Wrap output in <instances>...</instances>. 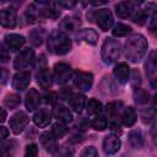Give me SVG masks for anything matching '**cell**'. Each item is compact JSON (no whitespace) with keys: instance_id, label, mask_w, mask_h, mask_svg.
<instances>
[{"instance_id":"cell-1","label":"cell","mask_w":157,"mask_h":157,"mask_svg":"<svg viewBox=\"0 0 157 157\" xmlns=\"http://www.w3.org/2000/svg\"><path fill=\"white\" fill-rule=\"evenodd\" d=\"M148 43L142 34H134L125 42V56L131 63H139L146 54Z\"/></svg>"},{"instance_id":"cell-2","label":"cell","mask_w":157,"mask_h":157,"mask_svg":"<svg viewBox=\"0 0 157 157\" xmlns=\"http://www.w3.org/2000/svg\"><path fill=\"white\" fill-rule=\"evenodd\" d=\"M48 49L55 55H64L71 49V40L66 33L60 29H54L48 37Z\"/></svg>"},{"instance_id":"cell-3","label":"cell","mask_w":157,"mask_h":157,"mask_svg":"<svg viewBox=\"0 0 157 157\" xmlns=\"http://www.w3.org/2000/svg\"><path fill=\"white\" fill-rule=\"evenodd\" d=\"M102 59L105 64L115 63L121 55V47L118 40L113 38H107L102 45Z\"/></svg>"},{"instance_id":"cell-4","label":"cell","mask_w":157,"mask_h":157,"mask_svg":"<svg viewBox=\"0 0 157 157\" xmlns=\"http://www.w3.org/2000/svg\"><path fill=\"white\" fill-rule=\"evenodd\" d=\"M74 85L81 91H90L93 85V75L85 71H75L72 74Z\"/></svg>"},{"instance_id":"cell-5","label":"cell","mask_w":157,"mask_h":157,"mask_svg":"<svg viewBox=\"0 0 157 157\" xmlns=\"http://www.w3.org/2000/svg\"><path fill=\"white\" fill-rule=\"evenodd\" d=\"M71 75H72V71H71L70 65H67L65 63H58V64H55L53 77H54V80H55L56 83L63 85V83L67 82L69 78L71 77Z\"/></svg>"},{"instance_id":"cell-6","label":"cell","mask_w":157,"mask_h":157,"mask_svg":"<svg viewBox=\"0 0 157 157\" xmlns=\"http://www.w3.org/2000/svg\"><path fill=\"white\" fill-rule=\"evenodd\" d=\"M94 20H96L98 27L103 31H108L113 26V16H112V12L108 9L97 10L94 12Z\"/></svg>"},{"instance_id":"cell-7","label":"cell","mask_w":157,"mask_h":157,"mask_svg":"<svg viewBox=\"0 0 157 157\" xmlns=\"http://www.w3.org/2000/svg\"><path fill=\"white\" fill-rule=\"evenodd\" d=\"M28 120H29V118H28V115H27L25 112H21V110H20V112L15 113V114L11 117V119H10V128H11L12 132H13V134H20V132H22L23 129L27 126Z\"/></svg>"},{"instance_id":"cell-8","label":"cell","mask_w":157,"mask_h":157,"mask_svg":"<svg viewBox=\"0 0 157 157\" xmlns=\"http://www.w3.org/2000/svg\"><path fill=\"white\" fill-rule=\"evenodd\" d=\"M33 60H34V52L32 49H29V48L23 49L15 58V60H13V67L17 69V70L25 69V67L29 66Z\"/></svg>"},{"instance_id":"cell-9","label":"cell","mask_w":157,"mask_h":157,"mask_svg":"<svg viewBox=\"0 0 157 157\" xmlns=\"http://www.w3.org/2000/svg\"><path fill=\"white\" fill-rule=\"evenodd\" d=\"M16 21H17V17H16V12L13 9L6 7L0 11V25L2 27L13 28L16 26Z\"/></svg>"},{"instance_id":"cell-10","label":"cell","mask_w":157,"mask_h":157,"mask_svg":"<svg viewBox=\"0 0 157 157\" xmlns=\"http://www.w3.org/2000/svg\"><path fill=\"white\" fill-rule=\"evenodd\" d=\"M31 82V74L28 71H20L12 78V87L17 91H23Z\"/></svg>"},{"instance_id":"cell-11","label":"cell","mask_w":157,"mask_h":157,"mask_svg":"<svg viewBox=\"0 0 157 157\" xmlns=\"http://www.w3.org/2000/svg\"><path fill=\"white\" fill-rule=\"evenodd\" d=\"M113 72H114V76L117 78V81L121 85L126 83L130 78V69H129L126 63H118L115 65Z\"/></svg>"},{"instance_id":"cell-12","label":"cell","mask_w":157,"mask_h":157,"mask_svg":"<svg viewBox=\"0 0 157 157\" xmlns=\"http://www.w3.org/2000/svg\"><path fill=\"white\" fill-rule=\"evenodd\" d=\"M33 121L37 126L39 128H45L47 125H49V123L52 121V113L49 109L47 108H42L38 109L34 115H33Z\"/></svg>"},{"instance_id":"cell-13","label":"cell","mask_w":157,"mask_h":157,"mask_svg":"<svg viewBox=\"0 0 157 157\" xmlns=\"http://www.w3.org/2000/svg\"><path fill=\"white\" fill-rule=\"evenodd\" d=\"M26 39L21 34H16V33H10L5 36V43L7 45L9 49H11L12 52H16L18 49H21L25 44Z\"/></svg>"},{"instance_id":"cell-14","label":"cell","mask_w":157,"mask_h":157,"mask_svg":"<svg viewBox=\"0 0 157 157\" xmlns=\"http://www.w3.org/2000/svg\"><path fill=\"white\" fill-rule=\"evenodd\" d=\"M40 101H42V98H40L39 92H38L37 90H34V88H31V90L27 92L26 99H25L27 110L33 112L34 109H37V108L39 107V104H40Z\"/></svg>"},{"instance_id":"cell-15","label":"cell","mask_w":157,"mask_h":157,"mask_svg":"<svg viewBox=\"0 0 157 157\" xmlns=\"http://www.w3.org/2000/svg\"><path fill=\"white\" fill-rule=\"evenodd\" d=\"M120 148V140L117 135H108L103 141V150L107 155H114Z\"/></svg>"},{"instance_id":"cell-16","label":"cell","mask_w":157,"mask_h":157,"mask_svg":"<svg viewBox=\"0 0 157 157\" xmlns=\"http://www.w3.org/2000/svg\"><path fill=\"white\" fill-rule=\"evenodd\" d=\"M80 25H81V21H80V18L78 17H75V16H66V17H64L63 20H61V22H60V31L61 32H75V31H77L78 29V27H80Z\"/></svg>"},{"instance_id":"cell-17","label":"cell","mask_w":157,"mask_h":157,"mask_svg":"<svg viewBox=\"0 0 157 157\" xmlns=\"http://www.w3.org/2000/svg\"><path fill=\"white\" fill-rule=\"evenodd\" d=\"M69 101V105L71 107V109L76 113H81L83 107H85V103H86V99H85V96L83 94H80V93H72L67 98Z\"/></svg>"},{"instance_id":"cell-18","label":"cell","mask_w":157,"mask_h":157,"mask_svg":"<svg viewBox=\"0 0 157 157\" xmlns=\"http://www.w3.org/2000/svg\"><path fill=\"white\" fill-rule=\"evenodd\" d=\"M36 78H37V82L38 85L42 87V88H49L52 86V82H53V77H52V74L49 72V70L47 67H42L37 75H36Z\"/></svg>"},{"instance_id":"cell-19","label":"cell","mask_w":157,"mask_h":157,"mask_svg":"<svg viewBox=\"0 0 157 157\" xmlns=\"http://www.w3.org/2000/svg\"><path fill=\"white\" fill-rule=\"evenodd\" d=\"M134 6H135V2H131V1H121V2H119L115 6V12H117L118 17L126 18V17L131 16L132 11L135 10Z\"/></svg>"},{"instance_id":"cell-20","label":"cell","mask_w":157,"mask_h":157,"mask_svg":"<svg viewBox=\"0 0 157 157\" xmlns=\"http://www.w3.org/2000/svg\"><path fill=\"white\" fill-rule=\"evenodd\" d=\"M156 53L155 52H151L146 63H145V69H146V74L147 76L150 77L151 82H152V86H155V78H156Z\"/></svg>"},{"instance_id":"cell-21","label":"cell","mask_w":157,"mask_h":157,"mask_svg":"<svg viewBox=\"0 0 157 157\" xmlns=\"http://www.w3.org/2000/svg\"><path fill=\"white\" fill-rule=\"evenodd\" d=\"M39 141H40V145L44 147L45 151L53 152L56 148V137L49 131L43 132L39 137Z\"/></svg>"},{"instance_id":"cell-22","label":"cell","mask_w":157,"mask_h":157,"mask_svg":"<svg viewBox=\"0 0 157 157\" xmlns=\"http://www.w3.org/2000/svg\"><path fill=\"white\" fill-rule=\"evenodd\" d=\"M98 39V34L94 29L87 28V29H82L78 32L77 34V40L80 42H86L88 44H96Z\"/></svg>"},{"instance_id":"cell-23","label":"cell","mask_w":157,"mask_h":157,"mask_svg":"<svg viewBox=\"0 0 157 157\" xmlns=\"http://www.w3.org/2000/svg\"><path fill=\"white\" fill-rule=\"evenodd\" d=\"M53 114L61 123H70L72 120V114H71L70 109L66 108L65 105H58V107H55Z\"/></svg>"},{"instance_id":"cell-24","label":"cell","mask_w":157,"mask_h":157,"mask_svg":"<svg viewBox=\"0 0 157 157\" xmlns=\"http://www.w3.org/2000/svg\"><path fill=\"white\" fill-rule=\"evenodd\" d=\"M120 119H121V123L124 125H126V126L134 125V123L136 121V112H135V109L131 108V107H128V108L123 109Z\"/></svg>"},{"instance_id":"cell-25","label":"cell","mask_w":157,"mask_h":157,"mask_svg":"<svg viewBox=\"0 0 157 157\" xmlns=\"http://www.w3.org/2000/svg\"><path fill=\"white\" fill-rule=\"evenodd\" d=\"M25 16H26V18H27V21H28L29 23H36V22L39 21L40 17H43V16H42V12H40V9L37 7L36 5L28 6L27 10H26Z\"/></svg>"},{"instance_id":"cell-26","label":"cell","mask_w":157,"mask_h":157,"mask_svg":"<svg viewBox=\"0 0 157 157\" xmlns=\"http://www.w3.org/2000/svg\"><path fill=\"white\" fill-rule=\"evenodd\" d=\"M129 141L134 148H141L144 146V135L141 130H132L129 134Z\"/></svg>"},{"instance_id":"cell-27","label":"cell","mask_w":157,"mask_h":157,"mask_svg":"<svg viewBox=\"0 0 157 157\" xmlns=\"http://www.w3.org/2000/svg\"><path fill=\"white\" fill-rule=\"evenodd\" d=\"M131 18L137 25H144L148 18V10L147 9H137L134 10L131 13Z\"/></svg>"},{"instance_id":"cell-28","label":"cell","mask_w":157,"mask_h":157,"mask_svg":"<svg viewBox=\"0 0 157 157\" xmlns=\"http://www.w3.org/2000/svg\"><path fill=\"white\" fill-rule=\"evenodd\" d=\"M134 99L137 104H146L148 101H150V94L147 91H145L144 88H140V87H136L134 90Z\"/></svg>"},{"instance_id":"cell-29","label":"cell","mask_w":157,"mask_h":157,"mask_svg":"<svg viewBox=\"0 0 157 157\" xmlns=\"http://www.w3.org/2000/svg\"><path fill=\"white\" fill-rule=\"evenodd\" d=\"M16 152V142L7 141L0 147V157H13Z\"/></svg>"},{"instance_id":"cell-30","label":"cell","mask_w":157,"mask_h":157,"mask_svg":"<svg viewBox=\"0 0 157 157\" xmlns=\"http://www.w3.org/2000/svg\"><path fill=\"white\" fill-rule=\"evenodd\" d=\"M43 39H44V29L43 28H36L29 33V40L36 47H39L43 43Z\"/></svg>"},{"instance_id":"cell-31","label":"cell","mask_w":157,"mask_h":157,"mask_svg":"<svg viewBox=\"0 0 157 157\" xmlns=\"http://www.w3.org/2000/svg\"><path fill=\"white\" fill-rule=\"evenodd\" d=\"M102 109H103L102 108V103L98 99L92 98V99L88 101V103H87V113L90 115H93V117L99 115V113L102 112Z\"/></svg>"},{"instance_id":"cell-32","label":"cell","mask_w":157,"mask_h":157,"mask_svg":"<svg viewBox=\"0 0 157 157\" xmlns=\"http://www.w3.org/2000/svg\"><path fill=\"white\" fill-rule=\"evenodd\" d=\"M67 126L65 125V123H61V121H58V123H55L54 125H53V128H52V134L55 136V137H63L64 135H66L67 134Z\"/></svg>"},{"instance_id":"cell-33","label":"cell","mask_w":157,"mask_h":157,"mask_svg":"<svg viewBox=\"0 0 157 157\" xmlns=\"http://www.w3.org/2000/svg\"><path fill=\"white\" fill-rule=\"evenodd\" d=\"M112 32H113V36H115V37H125L126 34H129L131 32V28L128 25L117 23Z\"/></svg>"},{"instance_id":"cell-34","label":"cell","mask_w":157,"mask_h":157,"mask_svg":"<svg viewBox=\"0 0 157 157\" xmlns=\"http://www.w3.org/2000/svg\"><path fill=\"white\" fill-rule=\"evenodd\" d=\"M91 126L93 129H96V130L102 131V130H104L107 128V119L104 117H102V115H96L91 120Z\"/></svg>"},{"instance_id":"cell-35","label":"cell","mask_w":157,"mask_h":157,"mask_svg":"<svg viewBox=\"0 0 157 157\" xmlns=\"http://www.w3.org/2000/svg\"><path fill=\"white\" fill-rule=\"evenodd\" d=\"M20 103H21V98H20L17 94L7 96L6 99H5V105L9 107L10 109H15V108H17Z\"/></svg>"},{"instance_id":"cell-36","label":"cell","mask_w":157,"mask_h":157,"mask_svg":"<svg viewBox=\"0 0 157 157\" xmlns=\"http://www.w3.org/2000/svg\"><path fill=\"white\" fill-rule=\"evenodd\" d=\"M80 157H98V152L93 146L85 147L80 153Z\"/></svg>"},{"instance_id":"cell-37","label":"cell","mask_w":157,"mask_h":157,"mask_svg":"<svg viewBox=\"0 0 157 157\" xmlns=\"http://www.w3.org/2000/svg\"><path fill=\"white\" fill-rule=\"evenodd\" d=\"M25 157H38V147L36 144H31L26 147Z\"/></svg>"},{"instance_id":"cell-38","label":"cell","mask_w":157,"mask_h":157,"mask_svg":"<svg viewBox=\"0 0 157 157\" xmlns=\"http://www.w3.org/2000/svg\"><path fill=\"white\" fill-rule=\"evenodd\" d=\"M141 117H142V120L145 123L146 121H150V119L155 118V108H150L148 110H142Z\"/></svg>"},{"instance_id":"cell-39","label":"cell","mask_w":157,"mask_h":157,"mask_svg":"<svg viewBox=\"0 0 157 157\" xmlns=\"http://www.w3.org/2000/svg\"><path fill=\"white\" fill-rule=\"evenodd\" d=\"M9 136V129L5 126H0V141H4Z\"/></svg>"},{"instance_id":"cell-40","label":"cell","mask_w":157,"mask_h":157,"mask_svg":"<svg viewBox=\"0 0 157 157\" xmlns=\"http://www.w3.org/2000/svg\"><path fill=\"white\" fill-rule=\"evenodd\" d=\"M47 103H55L56 98H55V94L54 93H47L45 94V99H44Z\"/></svg>"},{"instance_id":"cell-41","label":"cell","mask_w":157,"mask_h":157,"mask_svg":"<svg viewBox=\"0 0 157 157\" xmlns=\"http://www.w3.org/2000/svg\"><path fill=\"white\" fill-rule=\"evenodd\" d=\"M6 120V110L0 107V123H4Z\"/></svg>"},{"instance_id":"cell-42","label":"cell","mask_w":157,"mask_h":157,"mask_svg":"<svg viewBox=\"0 0 157 157\" xmlns=\"http://www.w3.org/2000/svg\"><path fill=\"white\" fill-rule=\"evenodd\" d=\"M59 5L65 6V7H72V6L75 5V2H74V1H71V2H59Z\"/></svg>"},{"instance_id":"cell-43","label":"cell","mask_w":157,"mask_h":157,"mask_svg":"<svg viewBox=\"0 0 157 157\" xmlns=\"http://www.w3.org/2000/svg\"><path fill=\"white\" fill-rule=\"evenodd\" d=\"M0 76H1V69H0Z\"/></svg>"}]
</instances>
